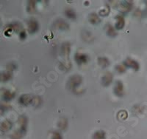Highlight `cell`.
<instances>
[{
    "label": "cell",
    "mask_w": 147,
    "mask_h": 139,
    "mask_svg": "<svg viewBox=\"0 0 147 139\" xmlns=\"http://www.w3.org/2000/svg\"><path fill=\"white\" fill-rule=\"evenodd\" d=\"M18 122L20 124V128L12 135V139H22L27 132V118L24 116H21L18 119Z\"/></svg>",
    "instance_id": "obj_1"
},
{
    "label": "cell",
    "mask_w": 147,
    "mask_h": 139,
    "mask_svg": "<svg viewBox=\"0 0 147 139\" xmlns=\"http://www.w3.org/2000/svg\"><path fill=\"white\" fill-rule=\"evenodd\" d=\"M82 82V77L80 75H73L69 78L68 81V87L70 90L74 92H77L78 87L81 85Z\"/></svg>",
    "instance_id": "obj_2"
},
{
    "label": "cell",
    "mask_w": 147,
    "mask_h": 139,
    "mask_svg": "<svg viewBox=\"0 0 147 139\" xmlns=\"http://www.w3.org/2000/svg\"><path fill=\"white\" fill-rule=\"evenodd\" d=\"M114 94L118 97H122L124 96V84L121 81H116L115 86H114Z\"/></svg>",
    "instance_id": "obj_3"
},
{
    "label": "cell",
    "mask_w": 147,
    "mask_h": 139,
    "mask_svg": "<svg viewBox=\"0 0 147 139\" xmlns=\"http://www.w3.org/2000/svg\"><path fill=\"white\" fill-rule=\"evenodd\" d=\"M54 26H55V28L58 29L60 30H62V31H66V30H69V25L65 22L63 19H61V18H58L55 22L54 24Z\"/></svg>",
    "instance_id": "obj_4"
},
{
    "label": "cell",
    "mask_w": 147,
    "mask_h": 139,
    "mask_svg": "<svg viewBox=\"0 0 147 139\" xmlns=\"http://www.w3.org/2000/svg\"><path fill=\"white\" fill-rule=\"evenodd\" d=\"M132 7V1H122L119 5V11L122 14H127L129 11H130Z\"/></svg>",
    "instance_id": "obj_5"
},
{
    "label": "cell",
    "mask_w": 147,
    "mask_h": 139,
    "mask_svg": "<svg viewBox=\"0 0 147 139\" xmlns=\"http://www.w3.org/2000/svg\"><path fill=\"white\" fill-rule=\"evenodd\" d=\"M124 65L126 67H129V68L133 69L134 71H138L140 68V64L137 61L134 60V59H130V58H127L124 62Z\"/></svg>",
    "instance_id": "obj_6"
},
{
    "label": "cell",
    "mask_w": 147,
    "mask_h": 139,
    "mask_svg": "<svg viewBox=\"0 0 147 139\" xmlns=\"http://www.w3.org/2000/svg\"><path fill=\"white\" fill-rule=\"evenodd\" d=\"M32 100H33V96L29 94H23L20 96L18 101L19 104L23 106H28L30 104H32Z\"/></svg>",
    "instance_id": "obj_7"
},
{
    "label": "cell",
    "mask_w": 147,
    "mask_h": 139,
    "mask_svg": "<svg viewBox=\"0 0 147 139\" xmlns=\"http://www.w3.org/2000/svg\"><path fill=\"white\" fill-rule=\"evenodd\" d=\"M74 59L78 65H82V64L87 63L88 61V56L87 54L82 53H77L74 55Z\"/></svg>",
    "instance_id": "obj_8"
},
{
    "label": "cell",
    "mask_w": 147,
    "mask_h": 139,
    "mask_svg": "<svg viewBox=\"0 0 147 139\" xmlns=\"http://www.w3.org/2000/svg\"><path fill=\"white\" fill-rule=\"evenodd\" d=\"M39 30V24L35 18H31L28 21V31L30 34H33Z\"/></svg>",
    "instance_id": "obj_9"
},
{
    "label": "cell",
    "mask_w": 147,
    "mask_h": 139,
    "mask_svg": "<svg viewBox=\"0 0 147 139\" xmlns=\"http://www.w3.org/2000/svg\"><path fill=\"white\" fill-rule=\"evenodd\" d=\"M113 75L110 72H106L102 78V84L104 87H108L112 83Z\"/></svg>",
    "instance_id": "obj_10"
},
{
    "label": "cell",
    "mask_w": 147,
    "mask_h": 139,
    "mask_svg": "<svg viewBox=\"0 0 147 139\" xmlns=\"http://www.w3.org/2000/svg\"><path fill=\"white\" fill-rule=\"evenodd\" d=\"M115 27L116 30H122L125 26V19L122 16L118 15L115 16Z\"/></svg>",
    "instance_id": "obj_11"
},
{
    "label": "cell",
    "mask_w": 147,
    "mask_h": 139,
    "mask_svg": "<svg viewBox=\"0 0 147 139\" xmlns=\"http://www.w3.org/2000/svg\"><path fill=\"white\" fill-rule=\"evenodd\" d=\"M14 96H15V92H11L9 90L3 89L2 90V99L5 101H9L12 100L13 99Z\"/></svg>",
    "instance_id": "obj_12"
},
{
    "label": "cell",
    "mask_w": 147,
    "mask_h": 139,
    "mask_svg": "<svg viewBox=\"0 0 147 139\" xmlns=\"http://www.w3.org/2000/svg\"><path fill=\"white\" fill-rule=\"evenodd\" d=\"M105 31L106 34L108 36L111 37V38H115L117 36V31L115 29L113 26L110 25V24H107L105 27Z\"/></svg>",
    "instance_id": "obj_13"
},
{
    "label": "cell",
    "mask_w": 147,
    "mask_h": 139,
    "mask_svg": "<svg viewBox=\"0 0 147 139\" xmlns=\"http://www.w3.org/2000/svg\"><path fill=\"white\" fill-rule=\"evenodd\" d=\"M88 21L90 24L94 25H99L101 22V19L99 16L96 13H91L88 16Z\"/></svg>",
    "instance_id": "obj_14"
},
{
    "label": "cell",
    "mask_w": 147,
    "mask_h": 139,
    "mask_svg": "<svg viewBox=\"0 0 147 139\" xmlns=\"http://www.w3.org/2000/svg\"><path fill=\"white\" fill-rule=\"evenodd\" d=\"M71 51V45L69 42H64L61 46V53L63 56H69Z\"/></svg>",
    "instance_id": "obj_15"
},
{
    "label": "cell",
    "mask_w": 147,
    "mask_h": 139,
    "mask_svg": "<svg viewBox=\"0 0 147 139\" xmlns=\"http://www.w3.org/2000/svg\"><path fill=\"white\" fill-rule=\"evenodd\" d=\"M12 73L10 71H5L0 73V81L6 82L12 79Z\"/></svg>",
    "instance_id": "obj_16"
},
{
    "label": "cell",
    "mask_w": 147,
    "mask_h": 139,
    "mask_svg": "<svg viewBox=\"0 0 147 139\" xmlns=\"http://www.w3.org/2000/svg\"><path fill=\"white\" fill-rule=\"evenodd\" d=\"M98 64L102 68H105L110 65V62L107 58L106 57H99L98 59Z\"/></svg>",
    "instance_id": "obj_17"
},
{
    "label": "cell",
    "mask_w": 147,
    "mask_h": 139,
    "mask_svg": "<svg viewBox=\"0 0 147 139\" xmlns=\"http://www.w3.org/2000/svg\"><path fill=\"white\" fill-rule=\"evenodd\" d=\"M65 15L69 19H71V20H75L77 18V14H76L75 11L73 10V9L68 8L65 10Z\"/></svg>",
    "instance_id": "obj_18"
},
{
    "label": "cell",
    "mask_w": 147,
    "mask_h": 139,
    "mask_svg": "<svg viewBox=\"0 0 147 139\" xmlns=\"http://www.w3.org/2000/svg\"><path fill=\"white\" fill-rule=\"evenodd\" d=\"M12 127V123L8 120L3 121L0 125V129L3 132H7V131L10 130Z\"/></svg>",
    "instance_id": "obj_19"
},
{
    "label": "cell",
    "mask_w": 147,
    "mask_h": 139,
    "mask_svg": "<svg viewBox=\"0 0 147 139\" xmlns=\"http://www.w3.org/2000/svg\"><path fill=\"white\" fill-rule=\"evenodd\" d=\"M27 10L30 14H34L36 10V2L35 1H28Z\"/></svg>",
    "instance_id": "obj_20"
},
{
    "label": "cell",
    "mask_w": 147,
    "mask_h": 139,
    "mask_svg": "<svg viewBox=\"0 0 147 139\" xmlns=\"http://www.w3.org/2000/svg\"><path fill=\"white\" fill-rule=\"evenodd\" d=\"M106 134L105 131L98 130L94 132L93 135V139H105Z\"/></svg>",
    "instance_id": "obj_21"
},
{
    "label": "cell",
    "mask_w": 147,
    "mask_h": 139,
    "mask_svg": "<svg viewBox=\"0 0 147 139\" xmlns=\"http://www.w3.org/2000/svg\"><path fill=\"white\" fill-rule=\"evenodd\" d=\"M110 7L109 6H106L105 8H104L103 9H101L99 11V14L101 16H107L110 14Z\"/></svg>",
    "instance_id": "obj_22"
},
{
    "label": "cell",
    "mask_w": 147,
    "mask_h": 139,
    "mask_svg": "<svg viewBox=\"0 0 147 139\" xmlns=\"http://www.w3.org/2000/svg\"><path fill=\"white\" fill-rule=\"evenodd\" d=\"M10 28L11 30H15V31H18V30H20L22 29V25L19 23H13V25H10Z\"/></svg>",
    "instance_id": "obj_23"
},
{
    "label": "cell",
    "mask_w": 147,
    "mask_h": 139,
    "mask_svg": "<svg viewBox=\"0 0 147 139\" xmlns=\"http://www.w3.org/2000/svg\"><path fill=\"white\" fill-rule=\"evenodd\" d=\"M115 70L119 73H124L126 72V67L123 64H118V65L115 66Z\"/></svg>",
    "instance_id": "obj_24"
},
{
    "label": "cell",
    "mask_w": 147,
    "mask_h": 139,
    "mask_svg": "<svg viewBox=\"0 0 147 139\" xmlns=\"http://www.w3.org/2000/svg\"><path fill=\"white\" fill-rule=\"evenodd\" d=\"M41 103V99L38 96H33V100H32V104L34 105L35 107H38L39 104Z\"/></svg>",
    "instance_id": "obj_25"
},
{
    "label": "cell",
    "mask_w": 147,
    "mask_h": 139,
    "mask_svg": "<svg viewBox=\"0 0 147 139\" xmlns=\"http://www.w3.org/2000/svg\"><path fill=\"white\" fill-rule=\"evenodd\" d=\"M59 127L61 129H65L67 127V125H68V122L65 119H61L59 123Z\"/></svg>",
    "instance_id": "obj_26"
},
{
    "label": "cell",
    "mask_w": 147,
    "mask_h": 139,
    "mask_svg": "<svg viewBox=\"0 0 147 139\" xmlns=\"http://www.w3.org/2000/svg\"><path fill=\"white\" fill-rule=\"evenodd\" d=\"M52 139H63V137L60 132H54L53 133H52Z\"/></svg>",
    "instance_id": "obj_27"
},
{
    "label": "cell",
    "mask_w": 147,
    "mask_h": 139,
    "mask_svg": "<svg viewBox=\"0 0 147 139\" xmlns=\"http://www.w3.org/2000/svg\"><path fill=\"white\" fill-rule=\"evenodd\" d=\"M27 38V34H26L25 30H22L20 32V39L24 40V39H25Z\"/></svg>",
    "instance_id": "obj_28"
},
{
    "label": "cell",
    "mask_w": 147,
    "mask_h": 139,
    "mask_svg": "<svg viewBox=\"0 0 147 139\" xmlns=\"http://www.w3.org/2000/svg\"><path fill=\"white\" fill-rule=\"evenodd\" d=\"M14 66H15V67H16V64H13V67H14ZM8 69H9V70H10V69H11V67H8ZM15 67H12V70H13H13H15Z\"/></svg>",
    "instance_id": "obj_29"
},
{
    "label": "cell",
    "mask_w": 147,
    "mask_h": 139,
    "mask_svg": "<svg viewBox=\"0 0 147 139\" xmlns=\"http://www.w3.org/2000/svg\"><path fill=\"white\" fill-rule=\"evenodd\" d=\"M146 10H147V1H146Z\"/></svg>",
    "instance_id": "obj_30"
}]
</instances>
